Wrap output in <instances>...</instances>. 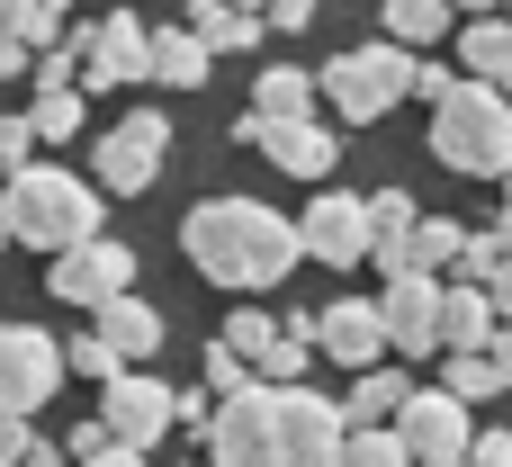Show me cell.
Wrapping results in <instances>:
<instances>
[{
  "label": "cell",
  "mask_w": 512,
  "mask_h": 467,
  "mask_svg": "<svg viewBox=\"0 0 512 467\" xmlns=\"http://www.w3.org/2000/svg\"><path fill=\"white\" fill-rule=\"evenodd\" d=\"M512 243L504 234H468V243H459V261H450V279H459V288H486V279H495V261H504Z\"/></svg>",
  "instance_id": "cell-30"
},
{
  "label": "cell",
  "mask_w": 512,
  "mask_h": 467,
  "mask_svg": "<svg viewBox=\"0 0 512 467\" xmlns=\"http://www.w3.org/2000/svg\"><path fill=\"white\" fill-rule=\"evenodd\" d=\"M315 360H342V369H378L387 360V324H378V297H342L315 315Z\"/></svg>",
  "instance_id": "cell-15"
},
{
  "label": "cell",
  "mask_w": 512,
  "mask_h": 467,
  "mask_svg": "<svg viewBox=\"0 0 512 467\" xmlns=\"http://www.w3.org/2000/svg\"><path fill=\"white\" fill-rule=\"evenodd\" d=\"M36 459V432H27V414H0V467H27Z\"/></svg>",
  "instance_id": "cell-37"
},
{
  "label": "cell",
  "mask_w": 512,
  "mask_h": 467,
  "mask_svg": "<svg viewBox=\"0 0 512 467\" xmlns=\"http://www.w3.org/2000/svg\"><path fill=\"white\" fill-rule=\"evenodd\" d=\"M234 9H270V0H234Z\"/></svg>",
  "instance_id": "cell-48"
},
{
  "label": "cell",
  "mask_w": 512,
  "mask_h": 467,
  "mask_svg": "<svg viewBox=\"0 0 512 467\" xmlns=\"http://www.w3.org/2000/svg\"><path fill=\"white\" fill-rule=\"evenodd\" d=\"M324 99H333V117H351V126H378L405 90H414V45H351V54H333L324 63V81H315Z\"/></svg>",
  "instance_id": "cell-5"
},
{
  "label": "cell",
  "mask_w": 512,
  "mask_h": 467,
  "mask_svg": "<svg viewBox=\"0 0 512 467\" xmlns=\"http://www.w3.org/2000/svg\"><path fill=\"white\" fill-rule=\"evenodd\" d=\"M72 467H144V450H126V441H108V450H90V459H72Z\"/></svg>",
  "instance_id": "cell-44"
},
{
  "label": "cell",
  "mask_w": 512,
  "mask_h": 467,
  "mask_svg": "<svg viewBox=\"0 0 512 467\" xmlns=\"http://www.w3.org/2000/svg\"><path fill=\"white\" fill-rule=\"evenodd\" d=\"M297 243H306V261H324V270H351V261H369V198H351V189H324V198L297 216Z\"/></svg>",
  "instance_id": "cell-12"
},
{
  "label": "cell",
  "mask_w": 512,
  "mask_h": 467,
  "mask_svg": "<svg viewBox=\"0 0 512 467\" xmlns=\"http://www.w3.org/2000/svg\"><path fill=\"white\" fill-rule=\"evenodd\" d=\"M99 423H108V441L153 450V441L171 432V387H162V378H144V369H117V378L99 387Z\"/></svg>",
  "instance_id": "cell-13"
},
{
  "label": "cell",
  "mask_w": 512,
  "mask_h": 467,
  "mask_svg": "<svg viewBox=\"0 0 512 467\" xmlns=\"http://www.w3.org/2000/svg\"><path fill=\"white\" fill-rule=\"evenodd\" d=\"M189 36H198L207 54H252V45L270 36V18H261V9H234V0H189Z\"/></svg>",
  "instance_id": "cell-17"
},
{
  "label": "cell",
  "mask_w": 512,
  "mask_h": 467,
  "mask_svg": "<svg viewBox=\"0 0 512 467\" xmlns=\"http://www.w3.org/2000/svg\"><path fill=\"white\" fill-rule=\"evenodd\" d=\"M441 360H450V396H459V405L504 396V378H495V360H486V351H441Z\"/></svg>",
  "instance_id": "cell-29"
},
{
  "label": "cell",
  "mask_w": 512,
  "mask_h": 467,
  "mask_svg": "<svg viewBox=\"0 0 512 467\" xmlns=\"http://www.w3.org/2000/svg\"><path fill=\"white\" fill-rule=\"evenodd\" d=\"M243 144H261L288 180H333L342 162V135H324L315 117H243Z\"/></svg>",
  "instance_id": "cell-14"
},
{
  "label": "cell",
  "mask_w": 512,
  "mask_h": 467,
  "mask_svg": "<svg viewBox=\"0 0 512 467\" xmlns=\"http://www.w3.org/2000/svg\"><path fill=\"white\" fill-rule=\"evenodd\" d=\"M315 99H324V90H315L297 63H270L261 90H252V117H315Z\"/></svg>",
  "instance_id": "cell-23"
},
{
  "label": "cell",
  "mask_w": 512,
  "mask_h": 467,
  "mask_svg": "<svg viewBox=\"0 0 512 467\" xmlns=\"http://www.w3.org/2000/svg\"><path fill=\"white\" fill-rule=\"evenodd\" d=\"M486 360H495V378H504V396H512V324H495V342H486Z\"/></svg>",
  "instance_id": "cell-42"
},
{
  "label": "cell",
  "mask_w": 512,
  "mask_h": 467,
  "mask_svg": "<svg viewBox=\"0 0 512 467\" xmlns=\"http://www.w3.org/2000/svg\"><path fill=\"white\" fill-rule=\"evenodd\" d=\"M63 9H72V0H9V18H0V27H9L27 54H45V45L63 36Z\"/></svg>",
  "instance_id": "cell-26"
},
{
  "label": "cell",
  "mask_w": 512,
  "mask_h": 467,
  "mask_svg": "<svg viewBox=\"0 0 512 467\" xmlns=\"http://www.w3.org/2000/svg\"><path fill=\"white\" fill-rule=\"evenodd\" d=\"M378 324H387V351H396V360L441 351V279H432V270H396L387 297H378Z\"/></svg>",
  "instance_id": "cell-11"
},
{
  "label": "cell",
  "mask_w": 512,
  "mask_h": 467,
  "mask_svg": "<svg viewBox=\"0 0 512 467\" xmlns=\"http://www.w3.org/2000/svg\"><path fill=\"white\" fill-rule=\"evenodd\" d=\"M0 18H9V0H0Z\"/></svg>",
  "instance_id": "cell-50"
},
{
  "label": "cell",
  "mask_w": 512,
  "mask_h": 467,
  "mask_svg": "<svg viewBox=\"0 0 512 467\" xmlns=\"http://www.w3.org/2000/svg\"><path fill=\"white\" fill-rule=\"evenodd\" d=\"M495 234L512 243V171H504V216H495Z\"/></svg>",
  "instance_id": "cell-46"
},
{
  "label": "cell",
  "mask_w": 512,
  "mask_h": 467,
  "mask_svg": "<svg viewBox=\"0 0 512 467\" xmlns=\"http://www.w3.org/2000/svg\"><path fill=\"white\" fill-rule=\"evenodd\" d=\"M27 72H36V90H81V54H72V36H54L45 54H27Z\"/></svg>",
  "instance_id": "cell-31"
},
{
  "label": "cell",
  "mask_w": 512,
  "mask_h": 467,
  "mask_svg": "<svg viewBox=\"0 0 512 467\" xmlns=\"http://www.w3.org/2000/svg\"><path fill=\"white\" fill-rule=\"evenodd\" d=\"M387 36H396V45H432V36H450V0H387Z\"/></svg>",
  "instance_id": "cell-27"
},
{
  "label": "cell",
  "mask_w": 512,
  "mask_h": 467,
  "mask_svg": "<svg viewBox=\"0 0 512 467\" xmlns=\"http://www.w3.org/2000/svg\"><path fill=\"white\" fill-rule=\"evenodd\" d=\"M459 63H468V81H495L512 99V18H477L459 36Z\"/></svg>",
  "instance_id": "cell-21"
},
{
  "label": "cell",
  "mask_w": 512,
  "mask_h": 467,
  "mask_svg": "<svg viewBox=\"0 0 512 467\" xmlns=\"http://www.w3.org/2000/svg\"><path fill=\"white\" fill-rule=\"evenodd\" d=\"M486 297H495V315H504V324H512V252H504V261H495V279H486Z\"/></svg>",
  "instance_id": "cell-43"
},
{
  "label": "cell",
  "mask_w": 512,
  "mask_h": 467,
  "mask_svg": "<svg viewBox=\"0 0 512 467\" xmlns=\"http://www.w3.org/2000/svg\"><path fill=\"white\" fill-rule=\"evenodd\" d=\"M234 387H252V360H234L225 342H207V396H234Z\"/></svg>",
  "instance_id": "cell-34"
},
{
  "label": "cell",
  "mask_w": 512,
  "mask_h": 467,
  "mask_svg": "<svg viewBox=\"0 0 512 467\" xmlns=\"http://www.w3.org/2000/svg\"><path fill=\"white\" fill-rule=\"evenodd\" d=\"M18 72H27V45H18V36L0 27V81H18Z\"/></svg>",
  "instance_id": "cell-45"
},
{
  "label": "cell",
  "mask_w": 512,
  "mask_h": 467,
  "mask_svg": "<svg viewBox=\"0 0 512 467\" xmlns=\"http://www.w3.org/2000/svg\"><path fill=\"white\" fill-rule=\"evenodd\" d=\"M180 252H189V270L198 279H216V288H270V279H288L297 261H306V243H297V216H279L270 198H198L189 216H180Z\"/></svg>",
  "instance_id": "cell-2"
},
{
  "label": "cell",
  "mask_w": 512,
  "mask_h": 467,
  "mask_svg": "<svg viewBox=\"0 0 512 467\" xmlns=\"http://www.w3.org/2000/svg\"><path fill=\"white\" fill-rule=\"evenodd\" d=\"M63 369H72V378H99V387H108V378H117L126 360H117V351H108L99 333H81V342H63Z\"/></svg>",
  "instance_id": "cell-33"
},
{
  "label": "cell",
  "mask_w": 512,
  "mask_h": 467,
  "mask_svg": "<svg viewBox=\"0 0 512 467\" xmlns=\"http://www.w3.org/2000/svg\"><path fill=\"white\" fill-rule=\"evenodd\" d=\"M90 450H108V423H72V441H63V459H90Z\"/></svg>",
  "instance_id": "cell-40"
},
{
  "label": "cell",
  "mask_w": 512,
  "mask_h": 467,
  "mask_svg": "<svg viewBox=\"0 0 512 467\" xmlns=\"http://www.w3.org/2000/svg\"><path fill=\"white\" fill-rule=\"evenodd\" d=\"M126 279H135V252L126 243H108V234H90V243H72V252H54V270H45V288L63 297V306H108V297H126Z\"/></svg>",
  "instance_id": "cell-10"
},
{
  "label": "cell",
  "mask_w": 512,
  "mask_h": 467,
  "mask_svg": "<svg viewBox=\"0 0 512 467\" xmlns=\"http://www.w3.org/2000/svg\"><path fill=\"white\" fill-rule=\"evenodd\" d=\"M27 153H36V126L27 117H0V171H27Z\"/></svg>",
  "instance_id": "cell-36"
},
{
  "label": "cell",
  "mask_w": 512,
  "mask_h": 467,
  "mask_svg": "<svg viewBox=\"0 0 512 467\" xmlns=\"http://www.w3.org/2000/svg\"><path fill=\"white\" fill-rule=\"evenodd\" d=\"M432 162L459 171V180H504L512 171V99L495 81H450L432 99Z\"/></svg>",
  "instance_id": "cell-4"
},
{
  "label": "cell",
  "mask_w": 512,
  "mask_h": 467,
  "mask_svg": "<svg viewBox=\"0 0 512 467\" xmlns=\"http://www.w3.org/2000/svg\"><path fill=\"white\" fill-rule=\"evenodd\" d=\"M459 243H468V234H459L450 216H414V234H405V261H414V270H450V261H459Z\"/></svg>",
  "instance_id": "cell-25"
},
{
  "label": "cell",
  "mask_w": 512,
  "mask_h": 467,
  "mask_svg": "<svg viewBox=\"0 0 512 467\" xmlns=\"http://www.w3.org/2000/svg\"><path fill=\"white\" fill-rule=\"evenodd\" d=\"M63 342L36 333V324H0V414H36L54 387H63Z\"/></svg>",
  "instance_id": "cell-9"
},
{
  "label": "cell",
  "mask_w": 512,
  "mask_h": 467,
  "mask_svg": "<svg viewBox=\"0 0 512 467\" xmlns=\"http://www.w3.org/2000/svg\"><path fill=\"white\" fill-rule=\"evenodd\" d=\"M342 405L333 396H315V387H234V396H216V414H207V459L216 467H333L342 450Z\"/></svg>",
  "instance_id": "cell-1"
},
{
  "label": "cell",
  "mask_w": 512,
  "mask_h": 467,
  "mask_svg": "<svg viewBox=\"0 0 512 467\" xmlns=\"http://www.w3.org/2000/svg\"><path fill=\"white\" fill-rule=\"evenodd\" d=\"M450 9H477V18H486V9H495V0H450Z\"/></svg>",
  "instance_id": "cell-47"
},
{
  "label": "cell",
  "mask_w": 512,
  "mask_h": 467,
  "mask_svg": "<svg viewBox=\"0 0 512 467\" xmlns=\"http://www.w3.org/2000/svg\"><path fill=\"white\" fill-rule=\"evenodd\" d=\"M90 333L117 351V360H144V351H162V315L126 288V297H108V306H90Z\"/></svg>",
  "instance_id": "cell-16"
},
{
  "label": "cell",
  "mask_w": 512,
  "mask_h": 467,
  "mask_svg": "<svg viewBox=\"0 0 512 467\" xmlns=\"http://www.w3.org/2000/svg\"><path fill=\"white\" fill-rule=\"evenodd\" d=\"M414 387H405V369H351V396H342V423H396V405H405Z\"/></svg>",
  "instance_id": "cell-20"
},
{
  "label": "cell",
  "mask_w": 512,
  "mask_h": 467,
  "mask_svg": "<svg viewBox=\"0 0 512 467\" xmlns=\"http://www.w3.org/2000/svg\"><path fill=\"white\" fill-rule=\"evenodd\" d=\"M0 243H9V225H0Z\"/></svg>",
  "instance_id": "cell-49"
},
{
  "label": "cell",
  "mask_w": 512,
  "mask_h": 467,
  "mask_svg": "<svg viewBox=\"0 0 512 467\" xmlns=\"http://www.w3.org/2000/svg\"><path fill=\"white\" fill-rule=\"evenodd\" d=\"M99 189H117V198H135V189H153L162 180V162H171V117L162 108H135V117H117L108 135H99Z\"/></svg>",
  "instance_id": "cell-7"
},
{
  "label": "cell",
  "mask_w": 512,
  "mask_h": 467,
  "mask_svg": "<svg viewBox=\"0 0 512 467\" xmlns=\"http://www.w3.org/2000/svg\"><path fill=\"white\" fill-rule=\"evenodd\" d=\"M306 360H315V315H288V324L270 333V351L252 360V378H261V387H306Z\"/></svg>",
  "instance_id": "cell-19"
},
{
  "label": "cell",
  "mask_w": 512,
  "mask_h": 467,
  "mask_svg": "<svg viewBox=\"0 0 512 467\" xmlns=\"http://www.w3.org/2000/svg\"><path fill=\"white\" fill-rule=\"evenodd\" d=\"M468 432H477V405H459L450 387H414L396 405V441L414 467H459L468 459Z\"/></svg>",
  "instance_id": "cell-6"
},
{
  "label": "cell",
  "mask_w": 512,
  "mask_h": 467,
  "mask_svg": "<svg viewBox=\"0 0 512 467\" xmlns=\"http://www.w3.org/2000/svg\"><path fill=\"white\" fill-rule=\"evenodd\" d=\"M72 54H81V90L153 81V36L135 27V9H117V18H99V27H72Z\"/></svg>",
  "instance_id": "cell-8"
},
{
  "label": "cell",
  "mask_w": 512,
  "mask_h": 467,
  "mask_svg": "<svg viewBox=\"0 0 512 467\" xmlns=\"http://www.w3.org/2000/svg\"><path fill=\"white\" fill-rule=\"evenodd\" d=\"M315 9H324V0H270V9H261V18H270V27H306V18H315Z\"/></svg>",
  "instance_id": "cell-41"
},
{
  "label": "cell",
  "mask_w": 512,
  "mask_h": 467,
  "mask_svg": "<svg viewBox=\"0 0 512 467\" xmlns=\"http://www.w3.org/2000/svg\"><path fill=\"white\" fill-rule=\"evenodd\" d=\"M495 297L486 288H459V279H441V351H486L495 342Z\"/></svg>",
  "instance_id": "cell-18"
},
{
  "label": "cell",
  "mask_w": 512,
  "mask_h": 467,
  "mask_svg": "<svg viewBox=\"0 0 512 467\" xmlns=\"http://www.w3.org/2000/svg\"><path fill=\"white\" fill-rule=\"evenodd\" d=\"M459 467H512V432H468V459Z\"/></svg>",
  "instance_id": "cell-38"
},
{
  "label": "cell",
  "mask_w": 512,
  "mask_h": 467,
  "mask_svg": "<svg viewBox=\"0 0 512 467\" xmlns=\"http://www.w3.org/2000/svg\"><path fill=\"white\" fill-rule=\"evenodd\" d=\"M27 126H36V144H63V135H81V90H36Z\"/></svg>",
  "instance_id": "cell-28"
},
{
  "label": "cell",
  "mask_w": 512,
  "mask_h": 467,
  "mask_svg": "<svg viewBox=\"0 0 512 467\" xmlns=\"http://www.w3.org/2000/svg\"><path fill=\"white\" fill-rule=\"evenodd\" d=\"M450 81H459V72H450V63H414V99H441V90H450Z\"/></svg>",
  "instance_id": "cell-39"
},
{
  "label": "cell",
  "mask_w": 512,
  "mask_h": 467,
  "mask_svg": "<svg viewBox=\"0 0 512 467\" xmlns=\"http://www.w3.org/2000/svg\"><path fill=\"white\" fill-rule=\"evenodd\" d=\"M99 189L81 180V171H54V162H27V171H9V189H0V225H9V243H27V252H72V243H90L99 234Z\"/></svg>",
  "instance_id": "cell-3"
},
{
  "label": "cell",
  "mask_w": 512,
  "mask_h": 467,
  "mask_svg": "<svg viewBox=\"0 0 512 467\" xmlns=\"http://www.w3.org/2000/svg\"><path fill=\"white\" fill-rule=\"evenodd\" d=\"M207 72H216V54H207L189 27H162V36H153V81H171V90H198Z\"/></svg>",
  "instance_id": "cell-22"
},
{
  "label": "cell",
  "mask_w": 512,
  "mask_h": 467,
  "mask_svg": "<svg viewBox=\"0 0 512 467\" xmlns=\"http://www.w3.org/2000/svg\"><path fill=\"white\" fill-rule=\"evenodd\" d=\"M207 414H216V396H207V387H189V396L171 387V432H207Z\"/></svg>",
  "instance_id": "cell-35"
},
{
  "label": "cell",
  "mask_w": 512,
  "mask_h": 467,
  "mask_svg": "<svg viewBox=\"0 0 512 467\" xmlns=\"http://www.w3.org/2000/svg\"><path fill=\"white\" fill-rule=\"evenodd\" d=\"M270 333H279V324H270V315H252V306H234V324H225V333H216V342H225V351H234V360H261V351H270Z\"/></svg>",
  "instance_id": "cell-32"
},
{
  "label": "cell",
  "mask_w": 512,
  "mask_h": 467,
  "mask_svg": "<svg viewBox=\"0 0 512 467\" xmlns=\"http://www.w3.org/2000/svg\"><path fill=\"white\" fill-rule=\"evenodd\" d=\"M333 467H414V459H405L396 423H351V432H342V450H333Z\"/></svg>",
  "instance_id": "cell-24"
}]
</instances>
